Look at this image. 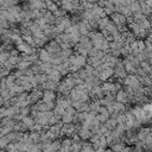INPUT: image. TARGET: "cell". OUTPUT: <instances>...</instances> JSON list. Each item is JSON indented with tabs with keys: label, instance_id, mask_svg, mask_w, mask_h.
Segmentation results:
<instances>
[{
	"label": "cell",
	"instance_id": "obj_1",
	"mask_svg": "<svg viewBox=\"0 0 152 152\" xmlns=\"http://www.w3.org/2000/svg\"><path fill=\"white\" fill-rule=\"evenodd\" d=\"M53 99H55V96H53L52 91H45L44 93V101L45 102H51Z\"/></svg>",
	"mask_w": 152,
	"mask_h": 152
},
{
	"label": "cell",
	"instance_id": "obj_2",
	"mask_svg": "<svg viewBox=\"0 0 152 152\" xmlns=\"http://www.w3.org/2000/svg\"><path fill=\"white\" fill-rule=\"evenodd\" d=\"M40 58H42L44 62H46V61H50V59H51V58H50V53H49L48 51H45V50L40 51Z\"/></svg>",
	"mask_w": 152,
	"mask_h": 152
},
{
	"label": "cell",
	"instance_id": "obj_3",
	"mask_svg": "<svg viewBox=\"0 0 152 152\" xmlns=\"http://www.w3.org/2000/svg\"><path fill=\"white\" fill-rule=\"evenodd\" d=\"M89 131L87 129V128H82L81 131H80V137L82 138V139H87V138H89Z\"/></svg>",
	"mask_w": 152,
	"mask_h": 152
},
{
	"label": "cell",
	"instance_id": "obj_4",
	"mask_svg": "<svg viewBox=\"0 0 152 152\" xmlns=\"http://www.w3.org/2000/svg\"><path fill=\"white\" fill-rule=\"evenodd\" d=\"M124 147H125V145H124V144L116 142V144H114V145H113V147H112V148H113V151H114V152H121V150H122Z\"/></svg>",
	"mask_w": 152,
	"mask_h": 152
},
{
	"label": "cell",
	"instance_id": "obj_5",
	"mask_svg": "<svg viewBox=\"0 0 152 152\" xmlns=\"http://www.w3.org/2000/svg\"><path fill=\"white\" fill-rule=\"evenodd\" d=\"M23 122H24V125H25L26 127H31V126H32V124H33V120H32L31 118L25 116V118L23 119Z\"/></svg>",
	"mask_w": 152,
	"mask_h": 152
},
{
	"label": "cell",
	"instance_id": "obj_6",
	"mask_svg": "<svg viewBox=\"0 0 152 152\" xmlns=\"http://www.w3.org/2000/svg\"><path fill=\"white\" fill-rule=\"evenodd\" d=\"M112 74V70H106V71H103V72H101V80H107L109 76L108 75H110Z\"/></svg>",
	"mask_w": 152,
	"mask_h": 152
},
{
	"label": "cell",
	"instance_id": "obj_7",
	"mask_svg": "<svg viewBox=\"0 0 152 152\" xmlns=\"http://www.w3.org/2000/svg\"><path fill=\"white\" fill-rule=\"evenodd\" d=\"M50 78H51L52 81H57V80L59 78V72H56V71H53V72L50 75Z\"/></svg>",
	"mask_w": 152,
	"mask_h": 152
},
{
	"label": "cell",
	"instance_id": "obj_8",
	"mask_svg": "<svg viewBox=\"0 0 152 152\" xmlns=\"http://www.w3.org/2000/svg\"><path fill=\"white\" fill-rule=\"evenodd\" d=\"M0 39H1V38H0Z\"/></svg>",
	"mask_w": 152,
	"mask_h": 152
}]
</instances>
